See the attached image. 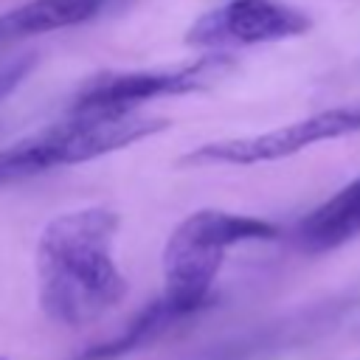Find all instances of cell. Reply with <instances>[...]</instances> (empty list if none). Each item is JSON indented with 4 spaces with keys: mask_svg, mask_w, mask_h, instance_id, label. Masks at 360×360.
Here are the masks:
<instances>
[{
    "mask_svg": "<svg viewBox=\"0 0 360 360\" xmlns=\"http://www.w3.org/2000/svg\"><path fill=\"white\" fill-rule=\"evenodd\" d=\"M194 315L191 309H186L183 304L172 301L169 295H158L155 301H149L127 326H121V332H115L112 338L96 343V346H87L82 349L79 354H73L70 360H118L135 349H143L149 346L152 340L163 338L177 321Z\"/></svg>",
    "mask_w": 360,
    "mask_h": 360,
    "instance_id": "obj_9",
    "label": "cell"
},
{
    "mask_svg": "<svg viewBox=\"0 0 360 360\" xmlns=\"http://www.w3.org/2000/svg\"><path fill=\"white\" fill-rule=\"evenodd\" d=\"M118 214L84 205L53 217L37 242V295L42 312L62 326H84L127 298V278L115 264Z\"/></svg>",
    "mask_w": 360,
    "mask_h": 360,
    "instance_id": "obj_1",
    "label": "cell"
},
{
    "mask_svg": "<svg viewBox=\"0 0 360 360\" xmlns=\"http://www.w3.org/2000/svg\"><path fill=\"white\" fill-rule=\"evenodd\" d=\"M233 59L225 51H211L186 65L143 68V70H104L90 76L73 96L70 112H132L138 104L166 96H186L211 87Z\"/></svg>",
    "mask_w": 360,
    "mask_h": 360,
    "instance_id": "obj_4",
    "label": "cell"
},
{
    "mask_svg": "<svg viewBox=\"0 0 360 360\" xmlns=\"http://www.w3.org/2000/svg\"><path fill=\"white\" fill-rule=\"evenodd\" d=\"M37 68V51H22V53H6L0 56V101L8 98Z\"/></svg>",
    "mask_w": 360,
    "mask_h": 360,
    "instance_id": "obj_10",
    "label": "cell"
},
{
    "mask_svg": "<svg viewBox=\"0 0 360 360\" xmlns=\"http://www.w3.org/2000/svg\"><path fill=\"white\" fill-rule=\"evenodd\" d=\"M354 236H360V177L312 208L295 228L298 248L307 253L335 250Z\"/></svg>",
    "mask_w": 360,
    "mask_h": 360,
    "instance_id": "obj_8",
    "label": "cell"
},
{
    "mask_svg": "<svg viewBox=\"0 0 360 360\" xmlns=\"http://www.w3.org/2000/svg\"><path fill=\"white\" fill-rule=\"evenodd\" d=\"M278 228L259 217L231 214L219 208H200L188 214L163 248V295L200 312L225 264V253L245 242H270Z\"/></svg>",
    "mask_w": 360,
    "mask_h": 360,
    "instance_id": "obj_3",
    "label": "cell"
},
{
    "mask_svg": "<svg viewBox=\"0 0 360 360\" xmlns=\"http://www.w3.org/2000/svg\"><path fill=\"white\" fill-rule=\"evenodd\" d=\"M124 0H28L0 14V48L37 34L84 25Z\"/></svg>",
    "mask_w": 360,
    "mask_h": 360,
    "instance_id": "obj_7",
    "label": "cell"
},
{
    "mask_svg": "<svg viewBox=\"0 0 360 360\" xmlns=\"http://www.w3.org/2000/svg\"><path fill=\"white\" fill-rule=\"evenodd\" d=\"M166 127V118L138 112H70L68 121L45 127L0 149V188L62 166L96 160L158 135Z\"/></svg>",
    "mask_w": 360,
    "mask_h": 360,
    "instance_id": "obj_2",
    "label": "cell"
},
{
    "mask_svg": "<svg viewBox=\"0 0 360 360\" xmlns=\"http://www.w3.org/2000/svg\"><path fill=\"white\" fill-rule=\"evenodd\" d=\"M360 132V104L352 107H332L315 115H307L301 121H292L287 127L262 132V135H245V138H225L200 143L188 155H183L180 166H256L281 160L290 155H298L307 146L335 141L343 135Z\"/></svg>",
    "mask_w": 360,
    "mask_h": 360,
    "instance_id": "obj_5",
    "label": "cell"
},
{
    "mask_svg": "<svg viewBox=\"0 0 360 360\" xmlns=\"http://www.w3.org/2000/svg\"><path fill=\"white\" fill-rule=\"evenodd\" d=\"M0 360H8V357H0Z\"/></svg>",
    "mask_w": 360,
    "mask_h": 360,
    "instance_id": "obj_11",
    "label": "cell"
},
{
    "mask_svg": "<svg viewBox=\"0 0 360 360\" xmlns=\"http://www.w3.org/2000/svg\"><path fill=\"white\" fill-rule=\"evenodd\" d=\"M312 28V17L278 0H228L200 14L186 31V42L208 51L248 48L301 37Z\"/></svg>",
    "mask_w": 360,
    "mask_h": 360,
    "instance_id": "obj_6",
    "label": "cell"
}]
</instances>
